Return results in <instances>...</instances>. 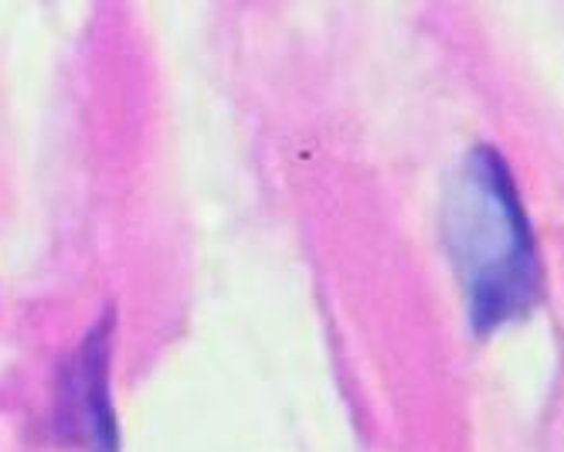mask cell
<instances>
[{
	"label": "cell",
	"mask_w": 564,
	"mask_h": 452,
	"mask_svg": "<svg viewBox=\"0 0 564 452\" xmlns=\"http://www.w3.org/2000/svg\"><path fill=\"white\" fill-rule=\"evenodd\" d=\"M449 232L479 326H497L534 303L541 282L534 241L497 150L479 147L469 157L463 187L453 194Z\"/></svg>",
	"instance_id": "6da1fadb"
},
{
	"label": "cell",
	"mask_w": 564,
	"mask_h": 452,
	"mask_svg": "<svg viewBox=\"0 0 564 452\" xmlns=\"http://www.w3.org/2000/svg\"><path fill=\"white\" fill-rule=\"evenodd\" d=\"M109 331L99 323L96 331L83 341L75 357L65 367V401L62 412L68 416V435L96 452L116 449V426L109 408Z\"/></svg>",
	"instance_id": "7a4b0ae2"
}]
</instances>
